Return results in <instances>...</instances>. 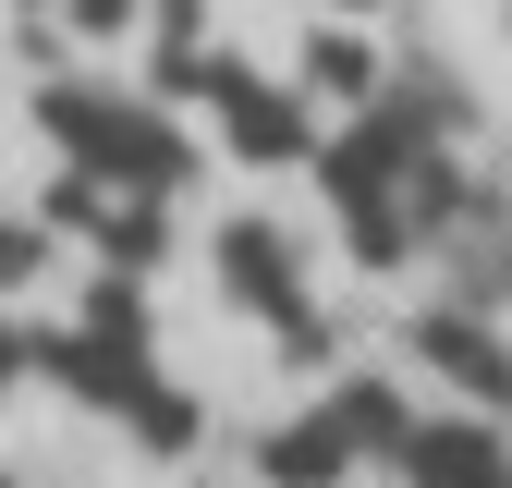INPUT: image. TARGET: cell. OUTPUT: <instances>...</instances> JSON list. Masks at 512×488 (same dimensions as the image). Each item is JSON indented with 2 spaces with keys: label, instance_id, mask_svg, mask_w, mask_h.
Listing matches in <instances>:
<instances>
[{
  "label": "cell",
  "instance_id": "5",
  "mask_svg": "<svg viewBox=\"0 0 512 488\" xmlns=\"http://www.w3.org/2000/svg\"><path fill=\"white\" fill-rule=\"evenodd\" d=\"M415 354H427V366H439V379H452L476 415H512V342H500L488 318H427V330H415Z\"/></svg>",
  "mask_w": 512,
  "mask_h": 488
},
{
  "label": "cell",
  "instance_id": "9",
  "mask_svg": "<svg viewBox=\"0 0 512 488\" xmlns=\"http://www.w3.org/2000/svg\"><path fill=\"white\" fill-rule=\"evenodd\" d=\"M25 269H37V232H25V220H0V281H25Z\"/></svg>",
  "mask_w": 512,
  "mask_h": 488
},
{
  "label": "cell",
  "instance_id": "8",
  "mask_svg": "<svg viewBox=\"0 0 512 488\" xmlns=\"http://www.w3.org/2000/svg\"><path fill=\"white\" fill-rule=\"evenodd\" d=\"M317 74H330L342 98H366V86H378V61H366V37H317Z\"/></svg>",
  "mask_w": 512,
  "mask_h": 488
},
{
  "label": "cell",
  "instance_id": "10",
  "mask_svg": "<svg viewBox=\"0 0 512 488\" xmlns=\"http://www.w3.org/2000/svg\"><path fill=\"white\" fill-rule=\"evenodd\" d=\"M122 13H135V0H74V25H122Z\"/></svg>",
  "mask_w": 512,
  "mask_h": 488
},
{
  "label": "cell",
  "instance_id": "3",
  "mask_svg": "<svg viewBox=\"0 0 512 488\" xmlns=\"http://www.w3.org/2000/svg\"><path fill=\"white\" fill-rule=\"evenodd\" d=\"M208 98H220V135H232V159H317V122L281 98V86H256V74H196Z\"/></svg>",
  "mask_w": 512,
  "mask_h": 488
},
{
  "label": "cell",
  "instance_id": "6",
  "mask_svg": "<svg viewBox=\"0 0 512 488\" xmlns=\"http://www.w3.org/2000/svg\"><path fill=\"white\" fill-rule=\"evenodd\" d=\"M220 293L256 305V318H281V330H305V293H293V257H281L269 220H232L220 232Z\"/></svg>",
  "mask_w": 512,
  "mask_h": 488
},
{
  "label": "cell",
  "instance_id": "4",
  "mask_svg": "<svg viewBox=\"0 0 512 488\" xmlns=\"http://www.w3.org/2000/svg\"><path fill=\"white\" fill-rule=\"evenodd\" d=\"M403 476L415 488H512V452L488 440V415H415Z\"/></svg>",
  "mask_w": 512,
  "mask_h": 488
},
{
  "label": "cell",
  "instance_id": "2",
  "mask_svg": "<svg viewBox=\"0 0 512 488\" xmlns=\"http://www.w3.org/2000/svg\"><path fill=\"white\" fill-rule=\"evenodd\" d=\"M49 135L74 147L86 171H122L135 196H171V183H183V135H171L159 110H135V98H86V86H61V98H49Z\"/></svg>",
  "mask_w": 512,
  "mask_h": 488
},
{
  "label": "cell",
  "instance_id": "1",
  "mask_svg": "<svg viewBox=\"0 0 512 488\" xmlns=\"http://www.w3.org/2000/svg\"><path fill=\"white\" fill-rule=\"evenodd\" d=\"M317 183L342 196V220H354L366 257H403V244H427L439 220H452V159H439L427 135H403L391 110H366L354 135L317 147Z\"/></svg>",
  "mask_w": 512,
  "mask_h": 488
},
{
  "label": "cell",
  "instance_id": "7",
  "mask_svg": "<svg viewBox=\"0 0 512 488\" xmlns=\"http://www.w3.org/2000/svg\"><path fill=\"white\" fill-rule=\"evenodd\" d=\"M342 464H354V427H342V415H305V427L269 440V476H281V488H330Z\"/></svg>",
  "mask_w": 512,
  "mask_h": 488
}]
</instances>
